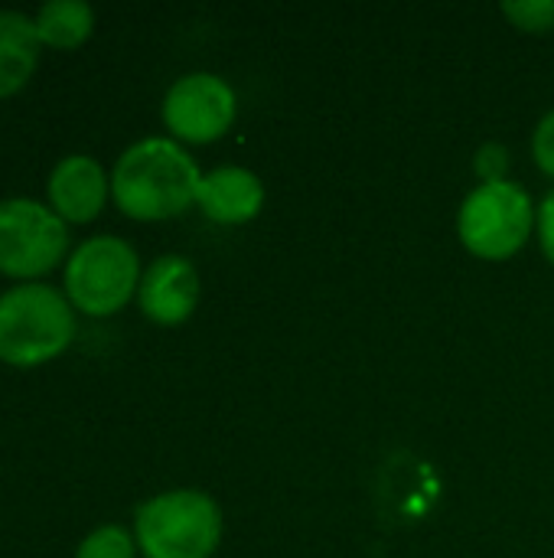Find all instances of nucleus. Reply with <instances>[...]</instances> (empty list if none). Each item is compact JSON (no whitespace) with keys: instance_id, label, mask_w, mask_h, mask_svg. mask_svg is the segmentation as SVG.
<instances>
[{"instance_id":"f257e3e1","label":"nucleus","mask_w":554,"mask_h":558,"mask_svg":"<svg viewBox=\"0 0 554 558\" xmlns=\"http://www.w3.org/2000/svg\"><path fill=\"white\" fill-rule=\"evenodd\" d=\"M199 167L173 137L134 141L111 170V196L124 216L157 222L186 213L196 203Z\"/></svg>"},{"instance_id":"f03ea898","label":"nucleus","mask_w":554,"mask_h":558,"mask_svg":"<svg viewBox=\"0 0 554 558\" xmlns=\"http://www.w3.org/2000/svg\"><path fill=\"white\" fill-rule=\"evenodd\" d=\"M75 337L72 301L42 281H23L0 294V360L39 366L59 356Z\"/></svg>"},{"instance_id":"7ed1b4c3","label":"nucleus","mask_w":554,"mask_h":558,"mask_svg":"<svg viewBox=\"0 0 554 558\" xmlns=\"http://www.w3.org/2000/svg\"><path fill=\"white\" fill-rule=\"evenodd\" d=\"M134 539L147 558H212L222 539V510L202 490H167L137 507Z\"/></svg>"},{"instance_id":"20e7f679","label":"nucleus","mask_w":554,"mask_h":558,"mask_svg":"<svg viewBox=\"0 0 554 558\" xmlns=\"http://www.w3.org/2000/svg\"><path fill=\"white\" fill-rule=\"evenodd\" d=\"M535 219L539 209L519 183H480L460 203L457 235L470 255L483 262H506L516 252H522L535 229Z\"/></svg>"},{"instance_id":"39448f33","label":"nucleus","mask_w":554,"mask_h":558,"mask_svg":"<svg viewBox=\"0 0 554 558\" xmlns=\"http://www.w3.org/2000/svg\"><path fill=\"white\" fill-rule=\"evenodd\" d=\"M140 288V258L118 235H91L69 252L65 298L91 317L121 311Z\"/></svg>"},{"instance_id":"423d86ee","label":"nucleus","mask_w":554,"mask_h":558,"mask_svg":"<svg viewBox=\"0 0 554 558\" xmlns=\"http://www.w3.org/2000/svg\"><path fill=\"white\" fill-rule=\"evenodd\" d=\"M69 248L65 219L33 199L10 196L0 199V271L10 278H36L62 262Z\"/></svg>"},{"instance_id":"0eeeda50","label":"nucleus","mask_w":554,"mask_h":558,"mask_svg":"<svg viewBox=\"0 0 554 558\" xmlns=\"http://www.w3.org/2000/svg\"><path fill=\"white\" fill-rule=\"evenodd\" d=\"M163 124L173 141L186 144H209L219 141L238 114L235 88L216 72H189L180 75L160 105Z\"/></svg>"},{"instance_id":"6e6552de","label":"nucleus","mask_w":554,"mask_h":558,"mask_svg":"<svg viewBox=\"0 0 554 558\" xmlns=\"http://www.w3.org/2000/svg\"><path fill=\"white\" fill-rule=\"evenodd\" d=\"M140 311L163 327H176L193 317L199 304V271L186 255H160L147 265L137 288Z\"/></svg>"},{"instance_id":"1a4fd4ad","label":"nucleus","mask_w":554,"mask_h":558,"mask_svg":"<svg viewBox=\"0 0 554 558\" xmlns=\"http://www.w3.org/2000/svg\"><path fill=\"white\" fill-rule=\"evenodd\" d=\"M46 190H49V206L65 222H88L101 213L111 190V177L95 157L69 154L52 167Z\"/></svg>"},{"instance_id":"9d476101","label":"nucleus","mask_w":554,"mask_h":558,"mask_svg":"<svg viewBox=\"0 0 554 558\" xmlns=\"http://www.w3.org/2000/svg\"><path fill=\"white\" fill-rule=\"evenodd\" d=\"M196 203L212 222L242 226V222H251L261 213L264 183L248 167H235V163L216 167V170L202 173L199 190H196Z\"/></svg>"},{"instance_id":"9b49d317","label":"nucleus","mask_w":554,"mask_h":558,"mask_svg":"<svg viewBox=\"0 0 554 558\" xmlns=\"http://www.w3.org/2000/svg\"><path fill=\"white\" fill-rule=\"evenodd\" d=\"M36 20L20 10H0V98L23 88L39 62Z\"/></svg>"},{"instance_id":"f8f14e48","label":"nucleus","mask_w":554,"mask_h":558,"mask_svg":"<svg viewBox=\"0 0 554 558\" xmlns=\"http://www.w3.org/2000/svg\"><path fill=\"white\" fill-rule=\"evenodd\" d=\"M36 33L46 46L72 49L95 29V10L85 0H49L36 10Z\"/></svg>"},{"instance_id":"ddd939ff","label":"nucleus","mask_w":554,"mask_h":558,"mask_svg":"<svg viewBox=\"0 0 554 558\" xmlns=\"http://www.w3.org/2000/svg\"><path fill=\"white\" fill-rule=\"evenodd\" d=\"M75 558H137V539L124 526L104 523L78 543Z\"/></svg>"},{"instance_id":"4468645a","label":"nucleus","mask_w":554,"mask_h":558,"mask_svg":"<svg viewBox=\"0 0 554 558\" xmlns=\"http://www.w3.org/2000/svg\"><path fill=\"white\" fill-rule=\"evenodd\" d=\"M503 13L526 33H545L554 26V0H506Z\"/></svg>"},{"instance_id":"2eb2a0df","label":"nucleus","mask_w":554,"mask_h":558,"mask_svg":"<svg viewBox=\"0 0 554 558\" xmlns=\"http://www.w3.org/2000/svg\"><path fill=\"white\" fill-rule=\"evenodd\" d=\"M473 170L480 177V183H500L509 180V147L500 141H490L477 150L473 157Z\"/></svg>"},{"instance_id":"dca6fc26","label":"nucleus","mask_w":554,"mask_h":558,"mask_svg":"<svg viewBox=\"0 0 554 558\" xmlns=\"http://www.w3.org/2000/svg\"><path fill=\"white\" fill-rule=\"evenodd\" d=\"M532 157H535L539 170L554 180V108L535 124V134H532Z\"/></svg>"},{"instance_id":"f3484780","label":"nucleus","mask_w":554,"mask_h":558,"mask_svg":"<svg viewBox=\"0 0 554 558\" xmlns=\"http://www.w3.org/2000/svg\"><path fill=\"white\" fill-rule=\"evenodd\" d=\"M535 229H539V242H542L545 258L554 265V190L545 196V199H542V206H539Z\"/></svg>"}]
</instances>
